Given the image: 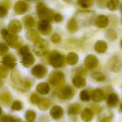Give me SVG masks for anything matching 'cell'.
I'll list each match as a JSON object with an SVG mask.
<instances>
[{"label":"cell","instance_id":"51","mask_svg":"<svg viewBox=\"0 0 122 122\" xmlns=\"http://www.w3.org/2000/svg\"><path fill=\"white\" fill-rule=\"evenodd\" d=\"M121 24H122V18H121Z\"/></svg>","mask_w":122,"mask_h":122},{"label":"cell","instance_id":"30","mask_svg":"<svg viewBox=\"0 0 122 122\" xmlns=\"http://www.w3.org/2000/svg\"><path fill=\"white\" fill-rule=\"evenodd\" d=\"M49 105H50V102H49V100L48 99H42L39 104V107L40 110H46L49 108Z\"/></svg>","mask_w":122,"mask_h":122},{"label":"cell","instance_id":"7","mask_svg":"<svg viewBox=\"0 0 122 122\" xmlns=\"http://www.w3.org/2000/svg\"><path fill=\"white\" fill-rule=\"evenodd\" d=\"M75 95V90L70 86H65L59 92V97L61 100H69Z\"/></svg>","mask_w":122,"mask_h":122},{"label":"cell","instance_id":"28","mask_svg":"<svg viewBox=\"0 0 122 122\" xmlns=\"http://www.w3.org/2000/svg\"><path fill=\"white\" fill-rule=\"evenodd\" d=\"M24 23L26 27L30 29V28L34 26V24H35V20H34V18H32L31 16H26L24 19Z\"/></svg>","mask_w":122,"mask_h":122},{"label":"cell","instance_id":"44","mask_svg":"<svg viewBox=\"0 0 122 122\" xmlns=\"http://www.w3.org/2000/svg\"><path fill=\"white\" fill-rule=\"evenodd\" d=\"M110 35H112V37H110V39H111V40H113L114 39L116 38V34H115V32L113 30H110L109 32H107V37H110Z\"/></svg>","mask_w":122,"mask_h":122},{"label":"cell","instance_id":"47","mask_svg":"<svg viewBox=\"0 0 122 122\" xmlns=\"http://www.w3.org/2000/svg\"><path fill=\"white\" fill-rule=\"evenodd\" d=\"M1 114H2V110H1V108H0V115H1Z\"/></svg>","mask_w":122,"mask_h":122},{"label":"cell","instance_id":"6","mask_svg":"<svg viewBox=\"0 0 122 122\" xmlns=\"http://www.w3.org/2000/svg\"><path fill=\"white\" fill-rule=\"evenodd\" d=\"M109 68L114 72H118L122 68V61L118 56H114L110 59Z\"/></svg>","mask_w":122,"mask_h":122},{"label":"cell","instance_id":"40","mask_svg":"<svg viewBox=\"0 0 122 122\" xmlns=\"http://www.w3.org/2000/svg\"><path fill=\"white\" fill-rule=\"evenodd\" d=\"M30 100H31V102H32L33 104H34V105H39V102H40V100H41V99L39 98V95L34 94V95H31Z\"/></svg>","mask_w":122,"mask_h":122},{"label":"cell","instance_id":"36","mask_svg":"<svg viewBox=\"0 0 122 122\" xmlns=\"http://www.w3.org/2000/svg\"><path fill=\"white\" fill-rule=\"evenodd\" d=\"M9 75V69L4 65H0V79L6 78Z\"/></svg>","mask_w":122,"mask_h":122},{"label":"cell","instance_id":"39","mask_svg":"<svg viewBox=\"0 0 122 122\" xmlns=\"http://www.w3.org/2000/svg\"><path fill=\"white\" fill-rule=\"evenodd\" d=\"M12 109L14 110H22V109H23L22 103H21L20 101H19V100H16V101H14V103H13Z\"/></svg>","mask_w":122,"mask_h":122},{"label":"cell","instance_id":"16","mask_svg":"<svg viewBox=\"0 0 122 122\" xmlns=\"http://www.w3.org/2000/svg\"><path fill=\"white\" fill-rule=\"evenodd\" d=\"M34 63V57L32 54L28 53L27 54L23 56L22 64H23V65H24L25 67L31 66Z\"/></svg>","mask_w":122,"mask_h":122},{"label":"cell","instance_id":"29","mask_svg":"<svg viewBox=\"0 0 122 122\" xmlns=\"http://www.w3.org/2000/svg\"><path fill=\"white\" fill-rule=\"evenodd\" d=\"M80 106L79 104H73L69 107L68 112L70 115H77L80 112Z\"/></svg>","mask_w":122,"mask_h":122},{"label":"cell","instance_id":"12","mask_svg":"<svg viewBox=\"0 0 122 122\" xmlns=\"http://www.w3.org/2000/svg\"><path fill=\"white\" fill-rule=\"evenodd\" d=\"M39 29L40 33L44 35H48L51 33L52 31V27H51L50 24L48 21H43L41 20L39 23Z\"/></svg>","mask_w":122,"mask_h":122},{"label":"cell","instance_id":"27","mask_svg":"<svg viewBox=\"0 0 122 122\" xmlns=\"http://www.w3.org/2000/svg\"><path fill=\"white\" fill-rule=\"evenodd\" d=\"M0 101L4 105H9L11 101V95L9 92H4L0 95Z\"/></svg>","mask_w":122,"mask_h":122},{"label":"cell","instance_id":"45","mask_svg":"<svg viewBox=\"0 0 122 122\" xmlns=\"http://www.w3.org/2000/svg\"><path fill=\"white\" fill-rule=\"evenodd\" d=\"M54 19L56 21V22H61V21L63 20V17L59 14H54Z\"/></svg>","mask_w":122,"mask_h":122},{"label":"cell","instance_id":"3","mask_svg":"<svg viewBox=\"0 0 122 122\" xmlns=\"http://www.w3.org/2000/svg\"><path fill=\"white\" fill-rule=\"evenodd\" d=\"M49 59L50 65L54 68H59V67L63 66L64 62H65L64 56L57 51H53L49 55Z\"/></svg>","mask_w":122,"mask_h":122},{"label":"cell","instance_id":"2","mask_svg":"<svg viewBox=\"0 0 122 122\" xmlns=\"http://www.w3.org/2000/svg\"><path fill=\"white\" fill-rule=\"evenodd\" d=\"M37 13L39 17L42 19L43 21H48L51 20V19H54V14L44 4L42 3H39L37 6Z\"/></svg>","mask_w":122,"mask_h":122},{"label":"cell","instance_id":"17","mask_svg":"<svg viewBox=\"0 0 122 122\" xmlns=\"http://www.w3.org/2000/svg\"><path fill=\"white\" fill-rule=\"evenodd\" d=\"M108 18L105 15H100L97 17V19H95V24L97 25V27L104 29L108 25Z\"/></svg>","mask_w":122,"mask_h":122},{"label":"cell","instance_id":"9","mask_svg":"<svg viewBox=\"0 0 122 122\" xmlns=\"http://www.w3.org/2000/svg\"><path fill=\"white\" fill-rule=\"evenodd\" d=\"M3 64L8 69H14L16 66V58L13 54H7L3 59Z\"/></svg>","mask_w":122,"mask_h":122},{"label":"cell","instance_id":"35","mask_svg":"<svg viewBox=\"0 0 122 122\" xmlns=\"http://www.w3.org/2000/svg\"><path fill=\"white\" fill-rule=\"evenodd\" d=\"M94 4L93 1H90V0H82V1H79L78 4L80 7L84 8V9H87V8H90L92 4Z\"/></svg>","mask_w":122,"mask_h":122},{"label":"cell","instance_id":"13","mask_svg":"<svg viewBox=\"0 0 122 122\" xmlns=\"http://www.w3.org/2000/svg\"><path fill=\"white\" fill-rule=\"evenodd\" d=\"M28 9H29V6L24 1H19L14 4V12L17 14H23L25 12H27Z\"/></svg>","mask_w":122,"mask_h":122},{"label":"cell","instance_id":"11","mask_svg":"<svg viewBox=\"0 0 122 122\" xmlns=\"http://www.w3.org/2000/svg\"><path fill=\"white\" fill-rule=\"evenodd\" d=\"M97 65H98V59L95 55L90 54V55L87 56L85 60V65L87 69L89 70L95 69L97 66Z\"/></svg>","mask_w":122,"mask_h":122},{"label":"cell","instance_id":"15","mask_svg":"<svg viewBox=\"0 0 122 122\" xmlns=\"http://www.w3.org/2000/svg\"><path fill=\"white\" fill-rule=\"evenodd\" d=\"M9 29L13 34H18L22 29V24L19 20H13L10 22L9 25Z\"/></svg>","mask_w":122,"mask_h":122},{"label":"cell","instance_id":"14","mask_svg":"<svg viewBox=\"0 0 122 122\" xmlns=\"http://www.w3.org/2000/svg\"><path fill=\"white\" fill-rule=\"evenodd\" d=\"M49 114H50L51 117H52L53 119H54V120H59L61 117L63 116L64 110L60 106H59V105H55V106H54V107L51 108Z\"/></svg>","mask_w":122,"mask_h":122},{"label":"cell","instance_id":"5","mask_svg":"<svg viewBox=\"0 0 122 122\" xmlns=\"http://www.w3.org/2000/svg\"><path fill=\"white\" fill-rule=\"evenodd\" d=\"M48 49V44L46 43L45 40L44 39H41L40 41L35 43L34 47V50L35 52V54H37V55L42 56L47 52Z\"/></svg>","mask_w":122,"mask_h":122},{"label":"cell","instance_id":"20","mask_svg":"<svg viewBox=\"0 0 122 122\" xmlns=\"http://www.w3.org/2000/svg\"><path fill=\"white\" fill-rule=\"evenodd\" d=\"M36 90L41 95H48L49 92V85L47 83H40L37 85Z\"/></svg>","mask_w":122,"mask_h":122},{"label":"cell","instance_id":"26","mask_svg":"<svg viewBox=\"0 0 122 122\" xmlns=\"http://www.w3.org/2000/svg\"><path fill=\"white\" fill-rule=\"evenodd\" d=\"M119 102V98L115 93H112L109 95L108 99H107V104L110 106H115L118 104Z\"/></svg>","mask_w":122,"mask_h":122},{"label":"cell","instance_id":"4","mask_svg":"<svg viewBox=\"0 0 122 122\" xmlns=\"http://www.w3.org/2000/svg\"><path fill=\"white\" fill-rule=\"evenodd\" d=\"M49 83L53 85H58L64 82L65 80V75L62 72L55 71L53 72L50 75H49Z\"/></svg>","mask_w":122,"mask_h":122},{"label":"cell","instance_id":"22","mask_svg":"<svg viewBox=\"0 0 122 122\" xmlns=\"http://www.w3.org/2000/svg\"><path fill=\"white\" fill-rule=\"evenodd\" d=\"M91 98L95 102H100L104 100L105 95H104L103 91H102L101 90H95V91H93V93H92Z\"/></svg>","mask_w":122,"mask_h":122},{"label":"cell","instance_id":"32","mask_svg":"<svg viewBox=\"0 0 122 122\" xmlns=\"http://www.w3.org/2000/svg\"><path fill=\"white\" fill-rule=\"evenodd\" d=\"M92 78L95 79L96 81H100V82L105 81V75L102 73H100V72H95V73H93L92 74Z\"/></svg>","mask_w":122,"mask_h":122},{"label":"cell","instance_id":"18","mask_svg":"<svg viewBox=\"0 0 122 122\" xmlns=\"http://www.w3.org/2000/svg\"><path fill=\"white\" fill-rule=\"evenodd\" d=\"M27 38L29 39L30 41H32V42H34V43H37L39 42V41H40L41 38L40 36H39V34L37 33V31L34 30V29H30V30H29L27 32Z\"/></svg>","mask_w":122,"mask_h":122},{"label":"cell","instance_id":"43","mask_svg":"<svg viewBox=\"0 0 122 122\" xmlns=\"http://www.w3.org/2000/svg\"><path fill=\"white\" fill-rule=\"evenodd\" d=\"M51 39H52V41L54 43H55V44H57V43H59V41L61 40V38L60 36L58 34H54V35L52 36V38H51Z\"/></svg>","mask_w":122,"mask_h":122},{"label":"cell","instance_id":"34","mask_svg":"<svg viewBox=\"0 0 122 122\" xmlns=\"http://www.w3.org/2000/svg\"><path fill=\"white\" fill-rule=\"evenodd\" d=\"M80 97L81 99V100H83V101H89L90 100V98H91L88 90H83V91L80 92Z\"/></svg>","mask_w":122,"mask_h":122},{"label":"cell","instance_id":"37","mask_svg":"<svg viewBox=\"0 0 122 122\" xmlns=\"http://www.w3.org/2000/svg\"><path fill=\"white\" fill-rule=\"evenodd\" d=\"M118 4H119V2L116 1V0H110L107 3V6H108L109 9L110 10H115L118 7Z\"/></svg>","mask_w":122,"mask_h":122},{"label":"cell","instance_id":"31","mask_svg":"<svg viewBox=\"0 0 122 122\" xmlns=\"http://www.w3.org/2000/svg\"><path fill=\"white\" fill-rule=\"evenodd\" d=\"M0 122H21V120L18 118H14V117L9 116V115H4V116L1 117Z\"/></svg>","mask_w":122,"mask_h":122},{"label":"cell","instance_id":"38","mask_svg":"<svg viewBox=\"0 0 122 122\" xmlns=\"http://www.w3.org/2000/svg\"><path fill=\"white\" fill-rule=\"evenodd\" d=\"M9 52V47L6 44L0 43V55H4Z\"/></svg>","mask_w":122,"mask_h":122},{"label":"cell","instance_id":"50","mask_svg":"<svg viewBox=\"0 0 122 122\" xmlns=\"http://www.w3.org/2000/svg\"><path fill=\"white\" fill-rule=\"evenodd\" d=\"M120 8H121V12H122V4H121V7H120Z\"/></svg>","mask_w":122,"mask_h":122},{"label":"cell","instance_id":"42","mask_svg":"<svg viewBox=\"0 0 122 122\" xmlns=\"http://www.w3.org/2000/svg\"><path fill=\"white\" fill-rule=\"evenodd\" d=\"M28 53H29V49L28 46H24V47H21V49H19V54L22 56L27 54Z\"/></svg>","mask_w":122,"mask_h":122},{"label":"cell","instance_id":"24","mask_svg":"<svg viewBox=\"0 0 122 122\" xmlns=\"http://www.w3.org/2000/svg\"><path fill=\"white\" fill-rule=\"evenodd\" d=\"M66 60H67V63L70 65H75L77 64L79 60V57L74 52H70V54H68L66 58Z\"/></svg>","mask_w":122,"mask_h":122},{"label":"cell","instance_id":"8","mask_svg":"<svg viewBox=\"0 0 122 122\" xmlns=\"http://www.w3.org/2000/svg\"><path fill=\"white\" fill-rule=\"evenodd\" d=\"M32 74L34 76L39 79H42L47 75V69L42 65H35L32 69Z\"/></svg>","mask_w":122,"mask_h":122},{"label":"cell","instance_id":"19","mask_svg":"<svg viewBox=\"0 0 122 122\" xmlns=\"http://www.w3.org/2000/svg\"><path fill=\"white\" fill-rule=\"evenodd\" d=\"M94 113L90 109H85L81 113V118L85 122H90L93 119Z\"/></svg>","mask_w":122,"mask_h":122},{"label":"cell","instance_id":"1","mask_svg":"<svg viewBox=\"0 0 122 122\" xmlns=\"http://www.w3.org/2000/svg\"><path fill=\"white\" fill-rule=\"evenodd\" d=\"M1 34H2V36L4 37V39H5L6 41L8 42L9 46L13 48H19L21 47L22 45V39H20L19 37H18L17 35L14 34H10L8 30L6 29H3L1 31Z\"/></svg>","mask_w":122,"mask_h":122},{"label":"cell","instance_id":"48","mask_svg":"<svg viewBox=\"0 0 122 122\" xmlns=\"http://www.w3.org/2000/svg\"><path fill=\"white\" fill-rule=\"evenodd\" d=\"M120 46H121V48H122V40H121V42H120Z\"/></svg>","mask_w":122,"mask_h":122},{"label":"cell","instance_id":"49","mask_svg":"<svg viewBox=\"0 0 122 122\" xmlns=\"http://www.w3.org/2000/svg\"><path fill=\"white\" fill-rule=\"evenodd\" d=\"M1 85H2V82L0 81V87H1Z\"/></svg>","mask_w":122,"mask_h":122},{"label":"cell","instance_id":"23","mask_svg":"<svg viewBox=\"0 0 122 122\" xmlns=\"http://www.w3.org/2000/svg\"><path fill=\"white\" fill-rule=\"evenodd\" d=\"M95 49L96 52L100 53V54L105 53L107 49V44L101 40L98 41V42H96V44H95Z\"/></svg>","mask_w":122,"mask_h":122},{"label":"cell","instance_id":"33","mask_svg":"<svg viewBox=\"0 0 122 122\" xmlns=\"http://www.w3.org/2000/svg\"><path fill=\"white\" fill-rule=\"evenodd\" d=\"M36 117L35 112L33 110H28L25 113V118L28 120V122H33Z\"/></svg>","mask_w":122,"mask_h":122},{"label":"cell","instance_id":"41","mask_svg":"<svg viewBox=\"0 0 122 122\" xmlns=\"http://www.w3.org/2000/svg\"><path fill=\"white\" fill-rule=\"evenodd\" d=\"M8 14V9L4 6L0 5V18H4Z\"/></svg>","mask_w":122,"mask_h":122},{"label":"cell","instance_id":"46","mask_svg":"<svg viewBox=\"0 0 122 122\" xmlns=\"http://www.w3.org/2000/svg\"><path fill=\"white\" fill-rule=\"evenodd\" d=\"M120 110H121V111H122V104H121V105H120Z\"/></svg>","mask_w":122,"mask_h":122},{"label":"cell","instance_id":"25","mask_svg":"<svg viewBox=\"0 0 122 122\" xmlns=\"http://www.w3.org/2000/svg\"><path fill=\"white\" fill-rule=\"evenodd\" d=\"M78 27H79L78 23H77V21L75 19H71L70 21H69L68 24H67V29H68V30L71 33L75 32V31L78 29Z\"/></svg>","mask_w":122,"mask_h":122},{"label":"cell","instance_id":"21","mask_svg":"<svg viewBox=\"0 0 122 122\" xmlns=\"http://www.w3.org/2000/svg\"><path fill=\"white\" fill-rule=\"evenodd\" d=\"M73 85L76 88H83L86 85V81H85V80L82 76L77 75V76H75L73 79Z\"/></svg>","mask_w":122,"mask_h":122},{"label":"cell","instance_id":"10","mask_svg":"<svg viewBox=\"0 0 122 122\" xmlns=\"http://www.w3.org/2000/svg\"><path fill=\"white\" fill-rule=\"evenodd\" d=\"M113 118V112L109 109H104L100 114V122H110Z\"/></svg>","mask_w":122,"mask_h":122}]
</instances>
